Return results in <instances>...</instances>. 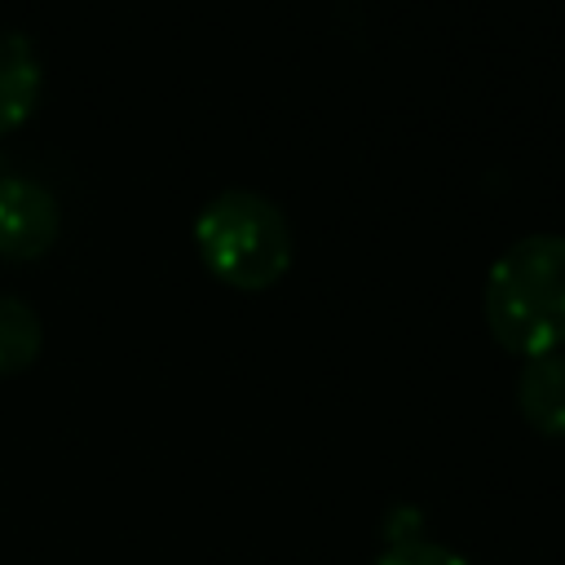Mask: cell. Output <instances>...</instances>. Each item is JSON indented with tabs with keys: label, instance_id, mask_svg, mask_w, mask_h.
Instances as JSON below:
<instances>
[{
	"label": "cell",
	"instance_id": "cell-1",
	"mask_svg": "<svg viewBox=\"0 0 565 565\" xmlns=\"http://www.w3.org/2000/svg\"><path fill=\"white\" fill-rule=\"evenodd\" d=\"M486 327L516 358L556 353L565 344V238L525 234L499 252L481 291Z\"/></svg>",
	"mask_w": 565,
	"mask_h": 565
},
{
	"label": "cell",
	"instance_id": "cell-2",
	"mask_svg": "<svg viewBox=\"0 0 565 565\" xmlns=\"http://www.w3.org/2000/svg\"><path fill=\"white\" fill-rule=\"evenodd\" d=\"M190 238H194L203 269L234 291L274 287L291 269V256H296L291 225L278 212V203L243 185L212 194L199 207Z\"/></svg>",
	"mask_w": 565,
	"mask_h": 565
},
{
	"label": "cell",
	"instance_id": "cell-3",
	"mask_svg": "<svg viewBox=\"0 0 565 565\" xmlns=\"http://www.w3.org/2000/svg\"><path fill=\"white\" fill-rule=\"evenodd\" d=\"M62 230L57 199L31 181L0 172V256L4 260H40Z\"/></svg>",
	"mask_w": 565,
	"mask_h": 565
},
{
	"label": "cell",
	"instance_id": "cell-4",
	"mask_svg": "<svg viewBox=\"0 0 565 565\" xmlns=\"http://www.w3.org/2000/svg\"><path fill=\"white\" fill-rule=\"evenodd\" d=\"M516 406L539 437L565 441V353L561 349L525 358L516 375Z\"/></svg>",
	"mask_w": 565,
	"mask_h": 565
},
{
	"label": "cell",
	"instance_id": "cell-5",
	"mask_svg": "<svg viewBox=\"0 0 565 565\" xmlns=\"http://www.w3.org/2000/svg\"><path fill=\"white\" fill-rule=\"evenodd\" d=\"M40 88H44V66L35 44L22 31H0V137L35 115Z\"/></svg>",
	"mask_w": 565,
	"mask_h": 565
},
{
	"label": "cell",
	"instance_id": "cell-6",
	"mask_svg": "<svg viewBox=\"0 0 565 565\" xmlns=\"http://www.w3.org/2000/svg\"><path fill=\"white\" fill-rule=\"evenodd\" d=\"M44 327L31 305L0 291V375H18L40 358Z\"/></svg>",
	"mask_w": 565,
	"mask_h": 565
},
{
	"label": "cell",
	"instance_id": "cell-7",
	"mask_svg": "<svg viewBox=\"0 0 565 565\" xmlns=\"http://www.w3.org/2000/svg\"><path fill=\"white\" fill-rule=\"evenodd\" d=\"M371 565H468V561L441 543H428V539H397Z\"/></svg>",
	"mask_w": 565,
	"mask_h": 565
}]
</instances>
